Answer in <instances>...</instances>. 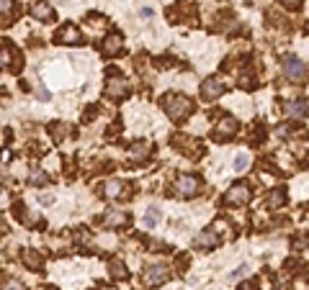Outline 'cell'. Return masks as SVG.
<instances>
[{
  "label": "cell",
  "mask_w": 309,
  "mask_h": 290,
  "mask_svg": "<svg viewBox=\"0 0 309 290\" xmlns=\"http://www.w3.org/2000/svg\"><path fill=\"white\" fill-rule=\"evenodd\" d=\"M163 108H165V113L173 121H186L191 116V111H194V103L186 95H181V93H170V95L163 98Z\"/></svg>",
  "instance_id": "cell-1"
},
{
  "label": "cell",
  "mask_w": 309,
  "mask_h": 290,
  "mask_svg": "<svg viewBox=\"0 0 309 290\" xmlns=\"http://www.w3.org/2000/svg\"><path fill=\"white\" fill-rule=\"evenodd\" d=\"M199 190H201V180L196 175H178L173 180L170 195H176V198H194V195H199Z\"/></svg>",
  "instance_id": "cell-2"
},
{
  "label": "cell",
  "mask_w": 309,
  "mask_h": 290,
  "mask_svg": "<svg viewBox=\"0 0 309 290\" xmlns=\"http://www.w3.org/2000/svg\"><path fill=\"white\" fill-rule=\"evenodd\" d=\"M281 72H283V77H286L288 82H301V80L306 77V67H304L301 59H296V57H283Z\"/></svg>",
  "instance_id": "cell-3"
},
{
  "label": "cell",
  "mask_w": 309,
  "mask_h": 290,
  "mask_svg": "<svg viewBox=\"0 0 309 290\" xmlns=\"http://www.w3.org/2000/svg\"><path fill=\"white\" fill-rule=\"evenodd\" d=\"M168 280H170V267L163 264V262L149 264V267L144 270V282H147L149 287H158V285H163V282H168Z\"/></svg>",
  "instance_id": "cell-4"
},
{
  "label": "cell",
  "mask_w": 309,
  "mask_h": 290,
  "mask_svg": "<svg viewBox=\"0 0 309 290\" xmlns=\"http://www.w3.org/2000/svg\"><path fill=\"white\" fill-rule=\"evenodd\" d=\"M106 95L108 98H113V100H121V98H126L129 95V82L121 77V75H108V80H106Z\"/></svg>",
  "instance_id": "cell-5"
},
{
  "label": "cell",
  "mask_w": 309,
  "mask_h": 290,
  "mask_svg": "<svg viewBox=\"0 0 309 290\" xmlns=\"http://www.w3.org/2000/svg\"><path fill=\"white\" fill-rule=\"evenodd\" d=\"M235 134H237V121H235L232 116H222L219 123H217V129L211 131V136H214L217 141H227V139H232Z\"/></svg>",
  "instance_id": "cell-6"
},
{
  "label": "cell",
  "mask_w": 309,
  "mask_h": 290,
  "mask_svg": "<svg viewBox=\"0 0 309 290\" xmlns=\"http://www.w3.org/2000/svg\"><path fill=\"white\" fill-rule=\"evenodd\" d=\"M250 200V188L245 185V182H235L229 190H227V195H224V203L227 205H245Z\"/></svg>",
  "instance_id": "cell-7"
},
{
  "label": "cell",
  "mask_w": 309,
  "mask_h": 290,
  "mask_svg": "<svg viewBox=\"0 0 309 290\" xmlns=\"http://www.w3.org/2000/svg\"><path fill=\"white\" fill-rule=\"evenodd\" d=\"M54 42H57V44H83V36H80V31H78L72 24H67V26H62V29L54 34Z\"/></svg>",
  "instance_id": "cell-8"
},
{
  "label": "cell",
  "mask_w": 309,
  "mask_h": 290,
  "mask_svg": "<svg viewBox=\"0 0 309 290\" xmlns=\"http://www.w3.org/2000/svg\"><path fill=\"white\" fill-rule=\"evenodd\" d=\"M31 16L36 21H44V24L54 21V11H52V6L47 3V0H34L31 3Z\"/></svg>",
  "instance_id": "cell-9"
},
{
  "label": "cell",
  "mask_w": 309,
  "mask_h": 290,
  "mask_svg": "<svg viewBox=\"0 0 309 290\" xmlns=\"http://www.w3.org/2000/svg\"><path fill=\"white\" fill-rule=\"evenodd\" d=\"M217 244H219V234H217V231H201V234L194 239V246H196V249H201V252L214 249Z\"/></svg>",
  "instance_id": "cell-10"
},
{
  "label": "cell",
  "mask_w": 309,
  "mask_h": 290,
  "mask_svg": "<svg viewBox=\"0 0 309 290\" xmlns=\"http://www.w3.org/2000/svg\"><path fill=\"white\" fill-rule=\"evenodd\" d=\"M222 93H224V85H222L217 77H211V80H206V82L201 85V95H204L206 100H217Z\"/></svg>",
  "instance_id": "cell-11"
},
{
  "label": "cell",
  "mask_w": 309,
  "mask_h": 290,
  "mask_svg": "<svg viewBox=\"0 0 309 290\" xmlns=\"http://www.w3.org/2000/svg\"><path fill=\"white\" fill-rule=\"evenodd\" d=\"M173 144H181V152H186L188 157H199L204 152L201 144L194 141V139H188V136H173Z\"/></svg>",
  "instance_id": "cell-12"
},
{
  "label": "cell",
  "mask_w": 309,
  "mask_h": 290,
  "mask_svg": "<svg viewBox=\"0 0 309 290\" xmlns=\"http://www.w3.org/2000/svg\"><path fill=\"white\" fill-rule=\"evenodd\" d=\"M283 111H286L288 116H299V118H304V116H309V100H291V103L283 106Z\"/></svg>",
  "instance_id": "cell-13"
},
{
  "label": "cell",
  "mask_w": 309,
  "mask_h": 290,
  "mask_svg": "<svg viewBox=\"0 0 309 290\" xmlns=\"http://www.w3.org/2000/svg\"><path fill=\"white\" fill-rule=\"evenodd\" d=\"M103 193H106V198H121V195H126V182H121V180H108V182L103 185Z\"/></svg>",
  "instance_id": "cell-14"
},
{
  "label": "cell",
  "mask_w": 309,
  "mask_h": 290,
  "mask_svg": "<svg viewBox=\"0 0 309 290\" xmlns=\"http://www.w3.org/2000/svg\"><path fill=\"white\" fill-rule=\"evenodd\" d=\"M121 52V36L119 34H111L106 42H103V54L106 57H113V54H119Z\"/></svg>",
  "instance_id": "cell-15"
},
{
  "label": "cell",
  "mask_w": 309,
  "mask_h": 290,
  "mask_svg": "<svg viewBox=\"0 0 309 290\" xmlns=\"http://www.w3.org/2000/svg\"><path fill=\"white\" fill-rule=\"evenodd\" d=\"M147 154H149V144H147V141H137V144L129 149V157H131L134 162H142V159H147Z\"/></svg>",
  "instance_id": "cell-16"
},
{
  "label": "cell",
  "mask_w": 309,
  "mask_h": 290,
  "mask_svg": "<svg viewBox=\"0 0 309 290\" xmlns=\"http://www.w3.org/2000/svg\"><path fill=\"white\" fill-rule=\"evenodd\" d=\"M160 218H163V213H160V208H147V213H144V226L147 229H154V226H158L160 223Z\"/></svg>",
  "instance_id": "cell-17"
},
{
  "label": "cell",
  "mask_w": 309,
  "mask_h": 290,
  "mask_svg": "<svg viewBox=\"0 0 309 290\" xmlns=\"http://www.w3.org/2000/svg\"><path fill=\"white\" fill-rule=\"evenodd\" d=\"M129 218H126V213H121V211H111V213H106V218H103V223L106 226H124Z\"/></svg>",
  "instance_id": "cell-18"
},
{
  "label": "cell",
  "mask_w": 309,
  "mask_h": 290,
  "mask_svg": "<svg viewBox=\"0 0 309 290\" xmlns=\"http://www.w3.org/2000/svg\"><path fill=\"white\" fill-rule=\"evenodd\" d=\"M286 203V190L283 188H276L273 193H271V198H268V208H278V205H283Z\"/></svg>",
  "instance_id": "cell-19"
},
{
  "label": "cell",
  "mask_w": 309,
  "mask_h": 290,
  "mask_svg": "<svg viewBox=\"0 0 309 290\" xmlns=\"http://www.w3.org/2000/svg\"><path fill=\"white\" fill-rule=\"evenodd\" d=\"M108 275H111L113 280H126V277H129V272H126V267H124L121 262H111V264H108Z\"/></svg>",
  "instance_id": "cell-20"
},
{
  "label": "cell",
  "mask_w": 309,
  "mask_h": 290,
  "mask_svg": "<svg viewBox=\"0 0 309 290\" xmlns=\"http://www.w3.org/2000/svg\"><path fill=\"white\" fill-rule=\"evenodd\" d=\"M24 262L29 267H34V270H42V257L36 252H24Z\"/></svg>",
  "instance_id": "cell-21"
},
{
  "label": "cell",
  "mask_w": 309,
  "mask_h": 290,
  "mask_svg": "<svg viewBox=\"0 0 309 290\" xmlns=\"http://www.w3.org/2000/svg\"><path fill=\"white\" fill-rule=\"evenodd\" d=\"M247 164H250V157H247L245 152H240V154L235 157V170H237V172H245Z\"/></svg>",
  "instance_id": "cell-22"
},
{
  "label": "cell",
  "mask_w": 309,
  "mask_h": 290,
  "mask_svg": "<svg viewBox=\"0 0 309 290\" xmlns=\"http://www.w3.org/2000/svg\"><path fill=\"white\" fill-rule=\"evenodd\" d=\"M11 8H13V0H0V13H3V21H8Z\"/></svg>",
  "instance_id": "cell-23"
},
{
  "label": "cell",
  "mask_w": 309,
  "mask_h": 290,
  "mask_svg": "<svg viewBox=\"0 0 309 290\" xmlns=\"http://www.w3.org/2000/svg\"><path fill=\"white\" fill-rule=\"evenodd\" d=\"M3 290H26L18 280H3Z\"/></svg>",
  "instance_id": "cell-24"
},
{
  "label": "cell",
  "mask_w": 309,
  "mask_h": 290,
  "mask_svg": "<svg viewBox=\"0 0 309 290\" xmlns=\"http://www.w3.org/2000/svg\"><path fill=\"white\" fill-rule=\"evenodd\" d=\"M31 182H34V185H42V182H47V175H44L42 170H34V172H31Z\"/></svg>",
  "instance_id": "cell-25"
},
{
  "label": "cell",
  "mask_w": 309,
  "mask_h": 290,
  "mask_svg": "<svg viewBox=\"0 0 309 290\" xmlns=\"http://www.w3.org/2000/svg\"><path fill=\"white\" fill-rule=\"evenodd\" d=\"M65 134H67L65 123H54V136H57V139H65Z\"/></svg>",
  "instance_id": "cell-26"
},
{
  "label": "cell",
  "mask_w": 309,
  "mask_h": 290,
  "mask_svg": "<svg viewBox=\"0 0 309 290\" xmlns=\"http://www.w3.org/2000/svg\"><path fill=\"white\" fill-rule=\"evenodd\" d=\"M240 82H242V88H255V85H253V77H250V75H240Z\"/></svg>",
  "instance_id": "cell-27"
},
{
  "label": "cell",
  "mask_w": 309,
  "mask_h": 290,
  "mask_svg": "<svg viewBox=\"0 0 309 290\" xmlns=\"http://www.w3.org/2000/svg\"><path fill=\"white\" fill-rule=\"evenodd\" d=\"M247 270H250L247 264H240V267H237V270L232 272V277H242V275H247Z\"/></svg>",
  "instance_id": "cell-28"
},
{
  "label": "cell",
  "mask_w": 309,
  "mask_h": 290,
  "mask_svg": "<svg viewBox=\"0 0 309 290\" xmlns=\"http://www.w3.org/2000/svg\"><path fill=\"white\" fill-rule=\"evenodd\" d=\"M139 13H142V16H144V18H149V16H152V8H142V11H139Z\"/></svg>",
  "instance_id": "cell-29"
},
{
  "label": "cell",
  "mask_w": 309,
  "mask_h": 290,
  "mask_svg": "<svg viewBox=\"0 0 309 290\" xmlns=\"http://www.w3.org/2000/svg\"><path fill=\"white\" fill-rule=\"evenodd\" d=\"M240 290H255V285H253V282H245V285H242Z\"/></svg>",
  "instance_id": "cell-30"
},
{
  "label": "cell",
  "mask_w": 309,
  "mask_h": 290,
  "mask_svg": "<svg viewBox=\"0 0 309 290\" xmlns=\"http://www.w3.org/2000/svg\"><path fill=\"white\" fill-rule=\"evenodd\" d=\"M283 3H286V6H296V3H299V0H283Z\"/></svg>",
  "instance_id": "cell-31"
}]
</instances>
